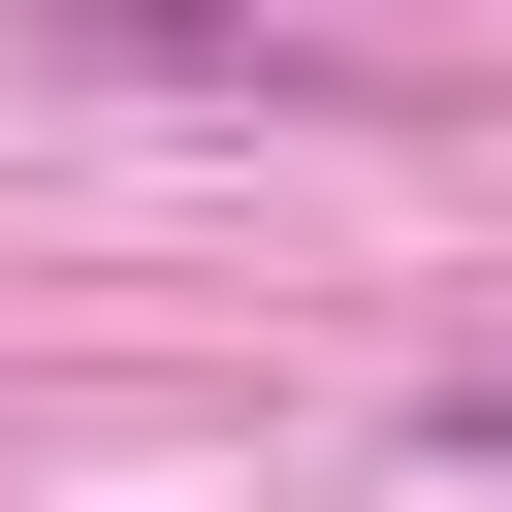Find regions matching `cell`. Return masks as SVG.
Returning <instances> with one entry per match:
<instances>
[{
    "instance_id": "1",
    "label": "cell",
    "mask_w": 512,
    "mask_h": 512,
    "mask_svg": "<svg viewBox=\"0 0 512 512\" xmlns=\"http://www.w3.org/2000/svg\"><path fill=\"white\" fill-rule=\"evenodd\" d=\"M416 448H448V480H512V352H480V384H416Z\"/></svg>"
}]
</instances>
